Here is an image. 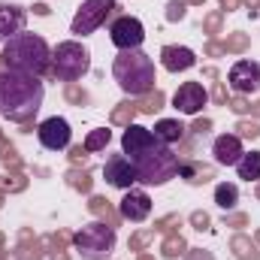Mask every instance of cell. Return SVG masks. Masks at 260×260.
<instances>
[{
	"mask_svg": "<svg viewBox=\"0 0 260 260\" xmlns=\"http://www.w3.org/2000/svg\"><path fill=\"white\" fill-rule=\"evenodd\" d=\"M121 148L124 154H130V164L142 185H167L170 179L179 176V167H182L179 154L167 142H160L148 127L127 124L121 136Z\"/></svg>",
	"mask_w": 260,
	"mask_h": 260,
	"instance_id": "cell-1",
	"label": "cell"
},
{
	"mask_svg": "<svg viewBox=\"0 0 260 260\" xmlns=\"http://www.w3.org/2000/svg\"><path fill=\"white\" fill-rule=\"evenodd\" d=\"M46 88L37 76H24L15 70H3L0 73V112L9 121L18 124H30L43 106Z\"/></svg>",
	"mask_w": 260,
	"mask_h": 260,
	"instance_id": "cell-2",
	"label": "cell"
},
{
	"mask_svg": "<svg viewBox=\"0 0 260 260\" xmlns=\"http://www.w3.org/2000/svg\"><path fill=\"white\" fill-rule=\"evenodd\" d=\"M0 61L6 70H15V73H24V76H46L52 70V49L49 43L40 37V34H15L12 40L3 43V52H0Z\"/></svg>",
	"mask_w": 260,
	"mask_h": 260,
	"instance_id": "cell-3",
	"label": "cell"
},
{
	"mask_svg": "<svg viewBox=\"0 0 260 260\" xmlns=\"http://www.w3.org/2000/svg\"><path fill=\"white\" fill-rule=\"evenodd\" d=\"M112 76L118 82V88L130 97H142L148 91H154V61L142 52V49H127L112 61Z\"/></svg>",
	"mask_w": 260,
	"mask_h": 260,
	"instance_id": "cell-4",
	"label": "cell"
},
{
	"mask_svg": "<svg viewBox=\"0 0 260 260\" xmlns=\"http://www.w3.org/2000/svg\"><path fill=\"white\" fill-rule=\"evenodd\" d=\"M73 245L82 260H106L115 248V227L106 221H91L73 236Z\"/></svg>",
	"mask_w": 260,
	"mask_h": 260,
	"instance_id": "cell-5",
	"label": "cell"
},
{
	"mask_svg": "<svg viewBox=\"0 0 260 260\" xmlns=\"http://www.w3.org/2000/svg\"><path fill=\"white\" fill-rule=\"evenodd\" d=\"M91 67V55L82 43L76 40H67V43H58V49L52 52V73L61 79V82H76L88 73Z\"/></svg>",
	"mask_w": 260,
	"mask_h": 260,
	"instance_id": "cell-6",
	"label": "cell"
},
{
	"mask_svg": "<svg viewBox=\"0 0 260 260\" xmlns=\"http://www.w3.org/2000/svg\"><path fill=\"white\" fill-rule=\"evenodd\" d=\"M118 9V0H85L73 18V34L76 37H85V34H94L112 12Z\"/></svg>",
	"mask_w": 260,
	"mask_h": 260,
	"instance_id": "cell-7",
	"label": "cell"
},
{
	"mask_svg": "<svg viewBox=\"0 0 260 260\" xmlns=\"http://www.w3.org/2000/svg\"><path fill=\"white\" fill-rule=\"evenodd\" d=\"M109 40H112V46L121 49V52L139 49L142 40H145V27H142V21L133 18V15H118V18L109 24Z\"/></svg>",
	"mask_w": 260,
	"mask_h": 260,
	"instance_id": "cell-8",
	"label": "cell"
},
{
	"mask_svg": "<svg viewBox=\"0 0 260 260\" xmlns=\"http://www.w3.org/2000/svg\"><path fill=\"white\" fill-rule=\"evenodd\" d=\"M230 88L242 97L248 94H257L260 91V64L257 61H236L230 67V76H227Z\"/></svg>",
	"mask_w": 260,
	"mask_h": 260,
	"instance_id": "cell-9",
	"label": "cell"
},
{
	"mask_svg": "<svg viewBox=\"0 0 260 260\" xmlns=\"http://www.w3.org/2000/svg\"><path fill=\"white\" fill-rule=\"evenodd\" d=\"M103 179H106L112 188H121V191H130V188L139 182L127 154H112V157L103 164Z\"/></svg>",
	"mask_w": 260,
	"mask_h": 260,
	"instance_id": "cell-10",
	"label": "cell"
},
{
	"mask_svg": "<svg viewBox=\"0 0 260 260\" xmlns=\"http://www.w3.org/2000/svg\"><path fill=\"white\" fill-rule=\"evenodd\" d=\"M37 136H40V145L43 148H49V151H61L70 145V136H73V130L67 124V118H46L40 127H37Z\"/></svg>",
	"mask_w": 260,
	"mask_h": 260,
	"instance_id": "cell-11",
	"label": "cell"
},
{
	"mask_svg": "<svg viewBox=\"0 0 260 260\" xmlns=\"http://www.w3.org/2000/svg\"><path fill=\"white\" fill-rule=\"evenodd\" d=\"M206 103H209V91H206L200 82H185V85H179V91L173 94V106H176L182 115H197Z\"/></svg>",
	"mask_w": 260,
	"mask_h": 260,
	"instance_id": "cell-12",
	"label": "cell"
},
{
	"mask_svg": "<svg viewBox=\"0 0 260 260\" xmlns=\"http://www.w3.org/2000/svg\"><path fill=\"white\" fill-rule=\"evenodd\" d=\"M118 215L133 221V224L145 221L151 215V197L145 194V191H133L130 188L127 194H124V200H121V206H118Z\"/></svg>",
	"mask_w": 260,
	"mask_h": 260,
	"instance_id": "cell-13",
	"label": "cell"
},
{
	"mask_svg": "<svg viewBox=\"0 0 260 260\" xmlns=\"http://www.w3.org/2000/svg\"><path fill=\"white\" fill-rule=\"evenodd\" d=\"M212 154H215V164L218 167H236V160L242 157V139L236 133H224V136L215 139Z\"/></svg>",
	"mask_w": 260,
	"mask_h": 260,
	"instance_id": "cell-14",
	"label": "cell"
},
{
	"mask_svg": "<svg viewBox=\"0 0 260 260\" xmlns=\"http://www.w3.org/2000/svg\"><path fill=\"white\" fill-rule=\"evenodd\" d=\"M24 18H27V12H24L21 6H15V3H0V43H6V40H12L15 34H21V30H24Z\"/></svg>",
	"mask_w": 260,
	"mask_h": 260,
	"instance_id": "cell-15",
	"label": "cell"
},
{
	"mask_svg": "<svg viewBox=\"0 0 260 260\" xmlns=\"http://www.w3.org/2000/svg\"><path fill=\"white\" fill-rule=\"evenodd\" d=\"M160 64L170 73H185V70H191L197 64V55L188 46H164L160 49Z\"/></svg>",
	"mask_w": 260,
	"mask_h": 260,
	"instance_id": "cell-16",
	"label": "cell"
},
{
	"mask_svg": "<svg viewBox=\"0 0 260 260\" xmlns=\"http://www.w3.org/2000/svg\"><path fill=\"white\" fill-rule=\"evenodd\" d=\"M179 176H182L188 185H206L209 179H215V170L206 167V164H200V160H188V164L179 167Z\"/></svg>",
	"mask_w": 260,
	"mask_h": 260,
	"instance_id": "cell-17",
	"label": "cell"
},
{
	"mask_svg": "<svg viewBox=\"0 0 260 260\" xmlns=\"http://www.w3.org/2000/svg\"><path fill=\"white\" fill-rule=\"evenodd\" d=\"M154 136H157L160 142H167V145L182 142V136H185V124H182L179 118H160V121L154 124Z\"/></svg>",
	"mask_w": 260,
	"mask_h": 260,
	"instance_id": "cell-18",
	"label": "cell"
},
{
	"mask_svg": "<svg viewBox=\"0 0 260 260\" xmlns=\"http://www.w3.org/2000/svg\"><path fill=\"white\" fill-rule=\"evenodd\" d=\"M236 173L245 182H260V151H242V157L236 160Z\"/></svg>",
	"mask_w": 260,
	"mask_h": 260,
	"instance_id": "cell-19",
	"label": "cell"
},
{
	"mask_svg": "<svg viewBox=\"0 0 260 260\" xmlns=\"http://www.w3.org/2000/svg\"><path fill=\"white\" fill-rule=\"evenodd\" d=\"M230 248H233V254H236V260H260V251L257 245L245 236V233H239V236H233L230 239Z\"/></svg>",
	"mask_w": 260,
	"mask_h": 260,
	"instance_id": "cell-20",
	"label": "cell"
},
{
	"mask_svg": "<svg viewBox=\"0 0 260 260\" xmlns=\"http://www.w3.org/2000/svg\"><path fill=\"white\" fill-rule=\"evenodd\" d=\"M215 203H218L224 212H230V209L239 203V188H236L233 182H221V185L215 188Z\"/></svg>",
	"mask_w": 260,
	"mask_h": 260,
	"instance_id": "cell-21",
	"label": "cell"
},
{
	"mask_svg": "<svg viewBox=\"0 0 260 260\" xmlns=\"http://www.w3.org/2000/svg\"><path fill=\"white\" fill-rule=\"evenodd\" d=\"M88 209H91L100 221H106V224H112V227H115V224H118V218H121V215H115V209L109 206V200H106V197H91Z\"/></svg>",
	"mask_w": 260,
	"mask_h": 260,
	"instance_id": "cell-22",
	"label": "cell"
},
{
	"mask_svg": "<svg viewBox=\"0 0 260 260\" xmlns=\"http://www.w3.org/2000/svg\"><path fill=\"white\" fill-rule=\"evenodd\" d=\"M15 260H43L40 257V242L30 239L27 230H21V245L15 248Z\"/></svg>",
	"mask_w": 260,
	"mask_h": 260,
	"instance_id": "cell-23",
	"label": "cell"
},
{
	"mask_svg": "<svg viewBox=\"0 0 260 260\" xmlns=\"http://www.w3.org/2000/svg\"><path fill=\"white\" fill-rule=\"evenodd\" d=\"M164 100H167V97H164V91H157V88H154V91H148V94H142V100L136 103V112H145V115H154L157 109H164Z\"/></svg>",
	"mask_w": 260,
	"mask_h": 260,
	"instance_id": "cell-24",
	"label": "cell"
},
{
	"mask_svg": "<svg viewBox=\"0 0 260 260\" xmlns=\"http://www.w3.org/2000/svg\"><path fill=\"white\" fill-rule=\"evenodd\" d=\"M160 251H164V257H167V260H176V257H182V254L188 251V245H185V239H182L179 233H170V236L164 239Z\"/></svg>",
	"mask_w": 260,
	"mask_h": 260,
	"instance_id": "cell-25",
	"label": "cell"
},
{
	"mask_svg": "<svg viewBox=\"0 0 260 260\" xmlns=\"http://www.w3.org/2000/svg\"><path fill=\"white\" fill-rule=\"evenodd\" d=\"M109 139H112V130H106V127L91 130L88 139H85V151H88V154H91V151H100V148L109 145Z\"/></svg>",
	"mask_w": 260,
	"mask_h": 260,
	"instance_id": "cell-26",
	"label": "cell"
},
{
	"mask_svg": "<svg viewBox=\"0 0 260 260\" xmlns=\"http://www.w3.org/2000/svg\"><path fill=\"white\" fill-rule=\"evenodd\" d=\"M133 115H136V103H118L112 109V124H133Z\"/></svg>",
	"mask_w": 260,
	"mask_h": 260,
	"instance_id": "cell-27",
	"label": "cell"
},
{
	"mask_svg": "<svg viewBox=\"0 0 260 260\" xmlns=\"http://www.w3.org/2000/svg\"><path fill=\"white\" fill-rule=\"evenodd\" d=\"M67 185L76 188V191H82V194H88V191H91V176H88L85 170H82V173H79V170H70V173H67Z\"/></svg>",
	"mask_w": 260,
	"mask_h": 260,
	"instance_id": "cell-28",
	"label": "cell"
},
{
	"mask_svg": "<svg viewBox=\"0 0 260 260\" xmlns=\"http://www.w3.org/2000/svg\"><path fill=\"white\" fill-rule=\"evenodd\" d=\"M188 15V0H170L167 3V21H182Z\"/></svg>",
	"mask_w": 260,
	"mask_h": 260,
	"instance_id": "cell-29",
	"label": "cell"
},
{
	"mask_svg": "<svg viewBox=\"0 0 260 260\" xmlns=\"http://www.w3.org/2000/svg\"><path fill=\"white\" fill-rule=\"evenodd\" d=\"M0 160L6 164V167H12V170H18V154H15V148L3 139V130H0Z\"/></svg>",
	"mask_w": 260,
	"mask_h": 260,
	"instance_id": "cell-30",
	"label": "cell"
},
{
	"mask_svg": "<svg viewBox=\"0 0 260 260\" xmlns=\"http://www.w3.org/2000/svg\"><path fill=\"white\" fill-rule=\"evenodd\" d=\"M151 239H154V227H151V230H139V233H133V236H130V251H142Z\"/></svg>",
	"mask_w": 260,
	"mask_h": 260,
	"instance_id": "cell-31",
	"label": "cell"
},
{
	"mask_svg": "<svg viewBox=\"0 0 260 260\" xmlns=\"http://www.w3.org/2000/svg\"><path fill=\"white\" fill-rule=\"evenodd\" d=\"M179 224H182V218L173 212V215H167V218H160V221L154 224V233H176Z\"/></svg>",
	"mask_w": 260,
	"mask_h": 260,
	"instance_id": "cell-32",
	"label": "cell"
},
{
	"mask_svg": "<svg viewBox=\"0 0 260 260\" xmlns=\"http://www.w3.org/2000/svg\"><path fill=\"white\" fill-rule=\"evenodd\" d=\"M64 97L70 100V103H79V106H82V103H88V91H85V88H79L76 82H70V85H67Z\"/></svg>",
	"mask_w": 260,
	"mask_h": 260,
	"instance_id": "cell-33",
	"label": "cell"
},
{
	"mask_svg": "<svg viewBox=\"0 0 260 260\" xmlns=\"http://www.w3.org/2000/svg\"><path fill=\"white\" fill-rule=\"evenodd\" d=\"M224 49H227V52H245V49H248V37H245V34H233V37L224 40Z\"/></svg>",
	"mask_w": 260,
	"mask_h": 260,
	"instance_id": "cell-34",
	"label": "cell"
},
{
	"mask_svg": "<svg viewBox=\"0 0 260 260\" xmlns=\"http://www.w3.org/2000/svg\"><path fill=\"white\" fill-rule=\"evenodd\" d=\"M236 136L257 139V136H260V124H257V121H239V124H236Z\"/></svg>",
	"mask_w": 260,
	"mask_h": 260,
	"instance_id": "cell-35",
	"label": "cell"
},
{
	"mask_svg": "<svg viewBox=\"0 0 260 260\" xmlns=\"http://www.w3.org/2000/svg\"><path fill=\"white\" fill-rule=\"evenodd\" d=\"M221 15H224L221 9H218V12H212V15H206L203 30H206V34H221Z\"/></svg>",
	"mask_w": 260,
	"mask_h": 260,
	"instance_id": "cell-36",
	"label": "cell"
},
{
	"mask_svg": "<svg viewBox=\"0 0 260 260\" xmlns=\"http://www.w3.org/2000/svg\"><path fill=\"white\" fill-rule=\"evenodd\" d=\"M248 224V215L236 212V215H224V227H245Z\"/></svg>",
	"mask_w": 260,
	"mask_h": 260,
	"instance_id": "cell-37",
	"label": "cell"
},
{
	"mask_svg": "<svg viewBox=\"0 0 260 260\" xmlns=\"http://www.w3.org/2000/svg\"><path fill=\"white\" fill-rule=\"evenodd\" d=\"M191 224H194V230H209V215L206 212H191Z\"/></svg>",
	"mask_w": 260,
	"mask_h": 260,
	"instance_id": "cell-38",
	"label": "cell"
},
{
	"mask_svg": "<svg viewBox=\"0 0 260 260\" xmlns=\"http://www.w3.org/2000/svg\"><path fill=\"white\" fill-rule=\"evenodd\" d=\"M230 109H233L236 115H242V112H248L251 106H248V103H245V97L239 94V97H233V100H230Z\"/></svg>",
	"mask_w": 260,
	"mask_h": 260,
	"instance_id": "cell-39",
	"label": "cell"
},
{
	"mask_svg": "<svg viewBox=\"0 0 260 260\" xmlns=\"http://www.w3.org/2000/svg\"><path fill=\"white\" fill-rule=\"evenodd\" d=\"M70 160H73L76 167H79V164H85V160H88V151H85V145H76V148L70 151Z\"/></svg>",
	"mask_w": 260,
	"mask_h": 260,
	"instance_id": "cell-40",
	"label": "cell"
},
{
	"mask_svg": "<svg viewBox=\"0 0 260 260\" xmlns=\"http://www.w3.org/2000/svg\"><path fill=\"white\" fill-rule=\"evenodd\" d=\"M191 130H194L197 136H203V133H209V130H212V121H209V118H197L194 124H191Z\"/></svg>",
	"mask_w": 260,
	"mask_h": 260,
	"instance_id": "cell-41",
	"label": "cell"
},
{
	"mask_svg": "<svg viewBox=\"0 0 260 260\" xmlns=\"http://www.w3.org/2000/svg\"><path fill=\"white\" fill-rule=\"evenodd\" d=\"M185 260H215V254L206 251V248H191V254H188Z\"/></svg>",
	"mask_w": 260,
	"mask_h": 260,
	"instance_id": "cell-42",
	"label": "cell"
},
{
	"mask_svg": "<svg viewBox=\"0 0 260 260\" xmlns=\"http://www.w3.org/2000/svg\"><path fill=\"white\" fill-rule=\"evenodd\" d=\"M212 100H215V103H227V91H224V85H221V82L215 85V91H212Z\"/></svg>",
	"mask_w": 260,
	"mask_h": 260,
	"instance_id": "cell-43",
	"label": "cell"
},
{
	"mask_svg": "<svg viewBox=\"0 0 260 260\" xmlns=\"http://www.w3.org/2000/svg\"><path fill=\"white\" fill-rule=\"evenodd\" d=\"M206 52H209V55H227L224 43H209V46H206Z\"/></svg>",
	"mask_w": 260,
	"mask_h": 260,
	"instance_id": "cell-44",
	"label": "cell"
},
{
	"mask_svg": "<svg viewBox=\"0 0 260 260\" xmlns=\"http://www.w3.org/2000/svg\"><path fill=\"white\" fill-rule=\"evenodd\" d=\"M239 6V0H221V12H233Z\"/></svg>",
	"mask_w": 260,
	"mask_h": 260,
	"instance_id": "cell-45",
	"label": "cell"
},
{
	"mask_svg": "<svg viewBox=\"0 0 260 260\" xmlns=\"http://www.w3.org/2000/svg\"><path fill=\"white\" fill-rule=\"evenodd\" d=\"M34 12H37V15H49V6H46V3H37Z\"/></svg>",
	"mask_w": 260,
	"mask_h": 260,
	"instance_id": "cell-46",
	"label": "cell"
},
{
	"mask_svg": "<svg viewBox=\"0 0 260 260\" xmlns=\"http://www.w3.org/2000/svg\"><path fill=\"white\" fill-rule=\"evenodd\" d=\"M49 254H52V260H70L67 257V251H49Z\"/></svg>",
	"mask_w": 260,
	"mask_h": 260,
	"instance_id": "cell-47",
	"label": "cell"
},
{
	"mask_svg": "<svg viewBox=\"0 0 260 260\" xmlns=\"http://www.w3.org/2000/svg\"><path fill=\"white\" fill-rule=\"evenodd\" d=\"M248 112H251V115H257V118H260V100L254 103V106H251V109H248Z\"/></svg>",
	"mask_w": 260,
	"mask_h": 260,
	"instance_id": "cell-48",
	"label": "cell"
},
{
	"mask_svg": "<svg viewBox=\"0 0 260 260\" xmlns=\"http://www.w3.org/2000/svg\"><path fill=\"white\" fill-rule=\"evenodd\" d=\"M245 3L251 6V12H254V9H257V6H260V0H245Z\"/></svg>",
	"mask_w": 260,
	"mask_h": 260,
	"instance_id": "cell-49",
	"label": "cell"
},
{
	"mask_svg": "<svg viewBox=\"0 0 260 260\" xmlns=\"http://www.w3.org/2000/svg\"><path fill=\"white\" fill-rule=\"evenodd\" d=\"M136 260H154V257H151V254H139Z\"/></svg>",
	"mask_w": 260,
	"mask_h": 260,
	"instance_id": "cell-50",
	"label": "cell"
},
{
	"mask_svg": "<svg viewBox=\"0 0 260 260\" xmlns=\"http://www.w3.org/2000/svg\"><path fill=\"white\" fill-rule=\"evenodd\" d=\"M254 239H257V245H260V230H257V233H254Z\"/></svg>",
	"mask_w": 260,
	"mask_h": 260,
	"instance_id": "cell-51",
	"label": "cell"
},
{
	"mask_svg": "<svg viewBox=\"0 0 260 260\" xmlns=\"http://www.w3.org/2000/svg\"><path fill=\"white\" fill-rule=\"evenodd\" d=\"M0 206H3V191H0Z\"/></svg>",
	"mask_w": 260,
	"mask_h": 260,
	"instance_id": "cell-52",
	"label": "cell"
},
{
	"mask_svg": "<svg viewBox=\"0 0 260 260\" xmlns=\"http://www.w3.org/2000/svg\"><path fill=\"white\" fill-rule=\"evenodd\" d=\"M257 197H260V188H257Z\"/></svg>",
	"mask_w": 260,
	"mask_h": 260,
	"instance_id": "cell-53",
	"label": "cell"
}]
</instances>
